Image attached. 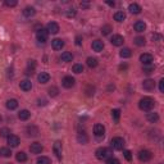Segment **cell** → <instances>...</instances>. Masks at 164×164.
Listing matches in <instances>:
<instances>
[{
  "mask_svg": "<svg viewBox=\"0 0 164 164\" xmlns=\"http://www.w3.org/2000/svg\"><path fill=\"white\" fill-rule=\"evenodd\" d=\"M154 105H155V102L149 96L142 97L140 102H138V108L144 111H150L153 108H154Z\"/></svg>",
  "mask_w": 164,
  "mask_h": 164,
  "instance_id": "1",
  "label": "cell"
},
{
  "mask_svg": "<svg viewBox=\"0 0 164 164\" xmlns=\"http://www.w3.org/2000/svg\"><path fill=\"white\" fill-rule=\"evenodd\" d=\"M110 154H111V150L108 149V148H99V149H97L96 151H95L96 158L100 159V160H103V159L108 158V156H110Z\"/></svg>",
  "mask_w": 164,
  "mask_h": 164,
  "instance_id": "2",
  "label": "cell"
},
{
  "mask_svg": "<svg viewBox=\"0 0 164 164\" xmlns=\"http://www.w3.org/2000/svg\"><path fill=\"white\" fill-rule=\"evenodd\" d=\"M111 148L114 150H122L124 148V140L122 137H113L111 138Z\"/></svg>",
  "mask_w": 164,
  "mask_h": 164,
  "instance_id": "3",
  "label": "cell"
},
{
  "mask_svg": "<svg viewBox=\"0 0 164 164\" xmlns=\"http://www.w3.org/2000/svg\"><path fill=\"white\" fill-rule=\"evenodd\" d=\"M36 37H37V41H40V43H46L48 37H49V32L46 30L40 28L39 31H37V33H36Z\"/></svg>",
  "mask_w": 164,
  "mask_h": 164,
  "instance_id": "4",
  "label": "cell"
},
{
  "mask_svg": "<svg viewBox=\"0 0 164 164\" xmlns=\"http://www.w3.org/2000/svg\"><path fill=\"white\" fill-rule=\"evenodd\" d=\"M104 133H105V127H104L103 124L96 123L94 126V135H95L96 137H103Z\"/></svg>",
  "mask_w": 164,
  "mask_h": 164,
  "instance_id": "5",
  "label": "cell"
},
{
  "mask_svg": "<svg viewBox=\"0 0 164 164\" xmlns=\"http://www.w3.org/2000/svg\"><path fill=\"white\" fill-rule=\"evenodd\" d=\"M151 158H153V154L149 150H141V151L138 153V159H140L141 162H149Z\"/></svg>",
  "mask_w": 164,
  "mask_h": 164,
  "instance_id": "6",
  "label": "cell"
},
{
  "mask_svg": "<svg viewBox=\"0 0 164 164\" xmlns=\"http://www.w3.org/2000/svg\"><path fill=\"white\" fill-rule=\"evenodd\" d=\"M75 78L72 77V76H65L64 78H63V81H62V83H63V86L65 87V89H71V87H73L75 86Z\"/></svg>",
  "mask_w": 164,
  "mask_h": 164,
  "instance_id": "7",
  "label": "cell"
},
{
  "mask_svg": "<svg viewBox=\"0 0 164 164\" xmlns=\"http://www.w3.org/2000/svg\"><path fill=\"white\" fill-rule=\"evenodd\" d=\"M46 31L49 33H58L59 32V24L58 23H55V22H49L48 23V26H46Z\"/></svg>",
  "mask_w": 164,
  "mask_h": 164,
  "instance_id": "8",
  "label": "cell"
},
{
  "mask_svg": "<svg viewBox=\"0 0 164 164\" xmlns=\"http://www.w3.org/2000/svg\"><path fill=\"white\" fill-rule=\"evenodd\" d=\"M43 150H44V148L40 142H33V144H31V146H30V151L32 153V154H40Z\"/></svg>",
  "mask_w": 164,
  "mask_h": 164,
  "instance_id": "9",
  "label": "cell"
},
{
  "mask_svg": "<svg viewBox=\"0 0 164 164\" xmlns=\"http://www.w3.org/2000/svg\"><path fill=\"white\" fill-rule=\"evenodd\" d=\"M142 87H144V90H146V91H151V90L155 89V82L154 80H145L144 82H142Z\"/></svg>",
  "mask_w": 164,
  "mask_h": 164,
  "instance_id": "10",
  "label": "cell"
},
{
  "mask_svg": "<svg viewBox=\"0 0 164 164\" xmlns=\"http://www.w3.org/2000/svg\"><path fill=\"white\" fill-rule=\"evenodd\" d=\"M8 144L10 148H17L19 145V137L16 135H9L8 136Z\"/></svg>",
  "mask_w": 164,
  "mask_h": 164,
  "instance_id": "11",
  "label": "cell"
},
{
  "mask_svg": "<svg viewBox=\"0 0 164 164\" xmlns=\"http://www.w3.org/2000/svg\"><path fill=\"white\" fill-rule=\"evenodd\" d=\"M110 43L114 45V46H121V45H123L124 40H123V36H121V35H113V37L110 39Z\"/></svg>",
  "mask_w": 164,
  "mask_h": 164,
  "instance_id": "12",
  "label": "cell"
},
{
  "mask_svg": "<svg viewBox=\"0 0 164 164\" xmlns=\"http://www.w3.org/2000/svg\"><path fill=\"white\" fill-rule=\"evenodd\" d=\"M53 150H54V154L57 155V158L62 159V141H55Z\"/></svg>",
  "mask_w": 164,
  "mask_h": 164,
  "instance_id": "13",
  "label": "cell"
},
{
  "mask_svg": "<svg viewBox=\"0 0 164 164\" xmlns=\"http://www.w3.org/2000/svg\"><path fill=\"white\" fill-rule=\"evenodd\" d=\"M153 55L151 54H149V53H144V54H141L140 55V60L142 62V64L146 65V64H151V62H153Z\"/></svg>",
  "mask_w": 164,
  "mask_h": 164,
  "instance_id": "14",
  "label": "cell"
},
{
  "mask_svg": "<svg viewBox=\"0 0 164 164\" xmlns=\"http://www.w3.org/2000/svg\"><path fill=\"white\" fill-rule=\"evenodd\" d=\"M51 46H53L54 50H62L63 46H64V41L62 39H54L51 41Z\"/></svg>",
  "mask_w": 164,
  "mask_h": 164,
  "instance_id": "15",
  "label": "cell"
},
{
  "mask_svg": "<svg viewBox=\"0 0 164 164\" xmlns=\"http://www.w3.org/2000/svg\"><path fill=\"white\" fill-rule=\"evenodd\" d=\"M19 87L23 91H30V90L32 89V83H31L30 80H23V81H21Z\"/></svg>",
  "mask_w": 164,
  "mask_h": 164,
  "instance_id": "16",
  "label": "cell"
},
{
  "mask_svg": "<svg viewBox=\"0 0 164 164\" xmlns=\"http://www.w3.org/2000/svg\"><path fill=\"white\" fill-rule=\"evenodd\" d=\"M92 49H94V51H96V53H100V51L104 49V43L103 41H100V40H95V41H92Z\"/></svg>",
  "mask_w": 164,
  "mask_h": 164,
  "instance_id": "17",
  "label": "cell"
},
{
  "mask_svg": "<svg viewBox=\"0 0 164 164\" xmlns=\"http://www.w3.org/2000/svg\"><path fill=\"white\" fill-rule=\"evenodd\" d=\"M128 10L132 13V14H140L141 13V6L137 4V3H132L128 6Z\"/></svg>",
  "mask_w": 164,
  "mask_h": 164,
  "instance_id": "18",
  "label": "cell"
},
{
  "mask_svg": "<svg viewBox=\"0 0 164 164\" xmlns=\"http://www.w3.org/2000/svg\"><path fill=\"white\" fill-rule=\"evenodd\" d=\"M133 27H135L136 32H144V31L146 30V24H145L144 21H137V22L133 24Z\"/></svg>",
  "mask_w": 164,
  "mask_h": 164,
  "instance_id": "19",
  "label": "cell"
},
{
  "mask_svg": "<svg viewBox=\"0 0 164 164\" xmlns=\"http://www.w3.org/2000/svg\"><path fill=\"white\" fill-rule=\"evenodd\" d=\"M37 80H39V82L40 83H46L50 81V75L46 72H41L39 76H37Z\"/></svg>",
  "mask_w": 164,
  "mask_h": 164,
  "instance_id": "20",
  "label": "cell"
},
{
  "mask_svg": "<svg viewBox=\"0 0 164 164\" xmlns=\"http://www.w3.org/2000/svg\"><path fill=\"white\" fill-rule=\"evenodd\" d=\"M6 108H8L9 110H14L18 108V102H17L16 99H9L8 102H6Z\"/></svg>",
  "mask_w": 164,
  "mask_h": 164,
  "instance_id": "21",
  "label": "cell"
},
{
  "mask_svg": "<svg viewBox=\"0 0 164 164\" xmlns=\"http://www.w3.org/2000/svg\"><path fill=\"white\" fill-rule=\"evenodd\" d=\"M35 13H36V10H35V8H32V6H27V8L23 9V16L24 17H33Z\"/></svg>",
  "mask_w": 164,
  "mask_h": 164,
  "instance_id": "22",
  "label": "cell"
},
{
  "mask_svg": "<svg viewBox=\"0 0 164 164\" xmlns=\"http://www.w3.org/2000/svg\"><path fill=\"white\" fill-rule=\"evenodd\" d=\"M31 117V113L27 109H23V110H21L19 111V114H18V118L21 121H27L28 118Z\"/></svg>",
  "mask_w": 164,
  "mask_h": 164,
  "instance_id": "23",
  "label": "cell"
},
{
  "mask_svg": "<svg viewBox=\"0 0 164 164\" xmlns=\"http://www.w3.org/2000/svg\"><path fill=\"white\" fill-rule=\"evenodd\" d=\"M60 59H62L63 62L68 63V62H72L73 60V55H72V53H69V51H64V53L62 54Z\"/></svg>",
  "mask_w": 164,
  "mask_h": 164,
  "instance_id": "24",
  "label": "cell"
},
{
  "mask_svg": "<svg viewBox=\"0 0 164 164\" xmlns=\"http://www.w3.org/2000/svg\"><path fill=\"white\" fill-rule=\"evenodd\" d=\"M27 133L30 136H37L39 135V128H37L36 126H28V127H27Z\"/></svg>",
  "mask_w": 164,
  "mask_h": 164,
  "instance_id": "25",
  "label": "cell"
},
{
  "mask_svg": "<svg viewBox=\"0 0 164 164\" xmlns=\"http://www.w3.org/2000/svg\"><path fill=\"white\" fill-rule=\"evenodd\" d=\"M77 140H78L80 144L85 145V144H87V141H89V137H87L86 133H82V132H81V133L77 135Z\"/></svg>",
  "mask_w": 164,
  "mask_h": 164,
  "instance_id": "26",
  "label": "cell"
},
{
  "mask_svg": "<svg viewBox=\"0 0 164 164\" xmlns=\"http://www.w3.org/2000/svg\"><path fill=\"white\" fill-rule=\"evenodd\" d=\"M146 118H148L149 122H151V123H155V122H158L159 116H158V113H148Z\"/></svg>",
  "mask_w": 164,
  "mask_h": 164,
  "instance_id": "27",
  "label": "cell"
},
{
  "mask_svg": "<svg viewBox=\"0 0 164 164\" xmlns=\"http://www.w3.org/2000/svg\"><path fill=\"white\" fill-rule=\"evenodd\" d=\"M35 68H36V62L35 60H28V68H27V75H32Z\"/></svg>",
  "mask_w": 164,
  "mask_h": 164,
  "instance_id": "28",
  "label": "cell"
},
{
  "mask_svg": "<svg viewBox=\"0 0 164 164\" xmlns=\"http://www.w3.org/2000/svg\"><path fill=\"white\" fill-rule=\"evenodd\" d=\"M119 55H121L122 58H130L131 55H132V51H131V49H128V48H124V49H122V50H121Z\"/></svg>",
  "mask_w": 164,
  "mask_h": 164,
  "instance_id": "29",
  "label": "cell"
},
{
  "mask_svg": "<svg viewBox=\"0 0 164 164\" xmlns=\"http://www.w3.org/2000/svg\"><path fill=\"white\" fill-rule=\"evenodd\" d=\"M16 159H17V162H21V163H24L27 160V155L24 154L23 151H19V153H17V155H16Z\"/></svg>",
  "mask_w": 164,
  "mask_h": 164,
  "instance_id": "30",
  "label": "cell"
},
{
  "mask_svg": "<svg viewBox=\"0 0 164 164\" xmlns=\"http://www.w3.org/2000/svg\"><path fill=\"white\" fill-rule=\"evenodd\" d=\"M114 19H116L117 22H123V21L126 19L124 12H117L116 14H114Z\"/></svg>",
  "mask_w": 164,
  "mask_h": 164,
  "instance_id": "31",
  "label": "cell"
},
{
  "mask_svg": "<svg viewBox=\"0 0 164 164\" xmlns=\"http://www.w3.org/2000/svg\"><path fill=\"white\" fill-rule=\"evenodd\" d=\"M0 155H3L4 158H9L12 155V151H10L9 148H1L0 149Z\"/></svg>",
  "mask_w": 164,
  "mask_h": 164,
  "instance_id": "32",
  "label": "cell"
},
{
  "mask_svg": "<svg viewBox=\"0 0 164 164\" xmlns=\"http://www.w3.org/2000/svg\"><path fill=\"white\" fill-rule=\"evenodd\" d=\"M86 63H87V65H89L90 68H95L96 65H97V60L95 58H87V60H86Z\"/></svg>",
  "mask_w": 164,
  "mask_h": 164,
  "instance_id": "33",
  "label": "cell"
},
{
  "mask_svg": "<svg viewBox=\"0 0 164 164\" xmlns=\"http://www.w3.org/2000/svg\"><path fill=\"white\" fill-rule=\"evenodd\" d=\"M142 71H144V73H146V75H150V73L154 72V65L153 64H146L142 67Z\"/></svg>",
  "mask_w": 164,
  "mask_h": 164,
  "instance_id": "34",
  "label": "cell"
},
{
  "mask_svg": "<svg viewBox=\"0 0 164 164\" xmlns=\"http://www.w3.org/2000/svg\"><path fill=\"white\" fill-rule=\"evenodd\" d=\"M111 117H113L114 122H118L119 121V117H121V110L119 109H113L111 110Z\"/></svg>",
  "mask_w": 164,
  "mask_h": 164,
  "instance_id": "35",
  "label": "cell"
},
{
  "mask_svg": "<svg viewBox=\"0 0 164 164\" xmlns=\"http://www.w3.org/2000/svg\"><path fill=\"white\" fill-rule=\"evenodd\" d=\"M145 43H146L145 39H144V37H141V36H137V37L135 39V44L137 45V46H144Z\"/></svg>",
  "mask_w": 164,
  "mask_h": 164,
  "instance_id": "36",
  "label": "cell"
},
{
  "mask_svg": "<svg viewBox=\"0 0 164 164\" xmlns=\"http://www.w3.org/2000/svg\"><path fill=\"white\" fill-rule=\"evenodd\" d=\"M37 164H50V159L48 156H40L37 158Z\"/></svg>",
  "mask_w": 164,
  "mask_h": 164,
  "instance_id": "37",
  "label": "cell"
},
{
  "mask_svg": "<svg viewBox=\"0 0 164 164\" xmlns=\"http://www.w3.org/2000/svg\"><path fill=\"white\" fill-rule=\"evenodd\" d=\"M110 32H111V26H109V24H105V26H103V28H102V33L104 35V36L109 35Z\"/></svg>",
  "mask_w": 164,
  "mask_h": 164,
  "instance_id": "38",
  "label": "cell"
},
{
  "mask_svg": "<svg viewBox=\"0 0 164 164\" xmlns=\"http://www.w3.org/2000/svg\"><path fill=\"white\" fill-rule=\"evenodd\" d=\"M72 69H73L75 73H82L83 72V65L82 64H75Z\"/></svg>",
  "mask_w": 164,
  "mask_h": 164,
  "instance_id": "39",
  "label": "cell"
},
{
  "mask_svg": "<svg viewBox=\"0 0 164 164\" xmlns=\"http://www.w3.org/2000/svg\"><path fill=\"white\" fill-rule=\"evenodd\" d=\"M76 14H77V12H76V9H73V8L68 9L67 12H65V16H67L68 18H73V17H76Z\"/></svg>",
  "mask_w": 164,
  "mask_h": 164,
  "instance_id": "40",
  "label": "cell"
},
{
  "mask_svg": "<svg viewBox=\"0 0 164 164\" xmlns=\"http://www.w3.org/2000/svg\"><path fill=\"white\" fill-rule=\"evenodd\" d=\"M58 92H59V90H58V87H55V86H53V87H50V89H49V95H50V96H57Z\"/></svg>",
  "mask_w": 164,
  "mask_h": 164,
  "instance_id": "41",
  "label": "cell"
},
{
  "mask_svg": "<svg viewBox=\"0 0 164 164\" xmlns=\"http://www.w3.org/2000/svg\"><path fill=\"white\" fill-rule=\"evenodd\" d=\"M9 133H10V131H9V128H6V127L0 130V136H1V137H8Z\"/></svg>",
  "mask_w": 164,
  "mask_h": 164,
  "instance_id": "42",
  "label": "cell"
},
{
  "mask_svg": "<svg viewBox=\"0 0 164 164\" xmlns=\"http://www.w3.org/2000/svg\"><path fill=\"white\" fill-rule=\"evenodd\" d=\"M123 155H124L126 160H128V162H130V160L132 159V154H131L130 150H124V151H123Z\"/></svg>",
  "mask_w": 164,
  "mask_h": 164,
  "instance_id": "43",
  "label": "cell"
},
{
  "mask_svg": "<svg viewBox=\"0 0 164 164\" xmlns=\"http://www.w3.org/2000/svg\"><path fill=\"white\" fill-rule=\"evenodd\" d=\"M105 164H119V160H118L117 158H109L106 160Z\"/></svg>",
  "mask_w": 164,
  "mask_h": 164,
  "instance_id": "44",
  "label": "cell"
},
{
  "mask_svg": "<svg viewBox=\"0 0 164 164\" xmlns=\"http://www.w3.org/2000/svg\"><path fill=\"white\" fill-rule=\"evenodd\" d=\"M5 5L6 6H16L17 1H16V0H5Z\"/></svg>",
  "mask_w": 164,
  "mask_h": 164,
  "instance_id": "45",
  "label": "cell"
},
{
  "mask_svg": "<svg viewBox=\"0 0 164 164\" xmlns=\"http://www.w3.org/2000/svg\"><path fill=\"white\" fill-rule=\"evenodd\" d=\"M86 95H87V96L94 95V87H91V86L87 87V89H86Z\"/></svg>",
  "mask_w": 164,
  "mask_h": 164,
  "instance_id": "46",
  "label": "cell"
},
{
  "mask_svg": "<svg viewBox=\"0 0 164 164\" xmlns=\"http://www.w3.org/2000/svg\"><path fill=\"white\" fill-rule=\"evenodd\" d=\"M159 90H160V92L164 91V80L163 78L159 81Z\"/></svg>",
  "mask_w": 164,
  "mask_h": 164,
  "instance_id": "47",
  "label": "cell"
},
{
  "mask_svg": "<svg viewBox=\"0 0 164 164\" xmlns=\"http://www.w3.org/2000/svg\"><path fill=\"white\" fill-rule=\"evenodd\" d=\"M82 44V37L81 36H76V45H81Z\"/></svg>",
  "mask_w": 164,
  "mask_h": 164,
  "instance_id": "48",
  "label": "cell"
},
{
  "mask_svg": "<svg viewBox=\"0 0 164 164\" xmlns=\"http://www.w3.org/2000/svg\"><path fill=\"white\" fill-rule=\"evenodd\" d=\"M89 6H90V3H87V1L81 3V8H89Z\"/></svg>",
  "mask_w": 164,
  "mask_h": 164,
  "instance_id": "49",
  "label": "cell"
},
{
  "mask_svg": "<svg viewBox=\"0 0 164 164\" xmlns=\"http://www.w3.org/2000/svg\"><path fill=\"white\" fill-rule=\"evenodd\" d=\"M106 4H108V5H110V6H114V5H116V4H114V1H109V0L106 1Z\"/></svg>",
  "mask_w": 164,
  "mask_h": 164,
  "instance_id": "50",
  "label": "cell"
},
{
  "mask_svg": "<svg viewBox=\"0 0 164 164\" xmlns=\"http://www.w3.org/2000/svg\"><path fill=\"white\" fill-rule=\"evenodd\" d=\"M126 68H127V65H121L119 67V69H126Z\"/></svg>",
  "mask_w": 164,
  "mask_h": 164,
  "instance_id": "51",
  "label": "cell"
},
{
  "mask_svg": "<svg viewBox=\"0 0 164 164\" xmlns=\"http://www.w3.org/2000/svg\"><path fill=\"white\" fill-rule=\"evenodd\" d=\"M0 121H1V117H0Z\"/></svg>",
  "mask_w": 164,
  "mask_h": 164,
  "instance_id": "52",
  "label": "cell"
},
{
  "mask_svg": "<svg viewBox=\"0 0 164 164\" xmlns=\"http://www.w3.org/2000/svg\"><path fill=\"white\" fill-rule=\"evenodd\" d=\"M8 164H9V163H8Z\"/></svg>",
  "mask_w": 164,
  "mask_h": 164,
  "instance_id": "53",
  "label": "cell"
}]
</instances>
